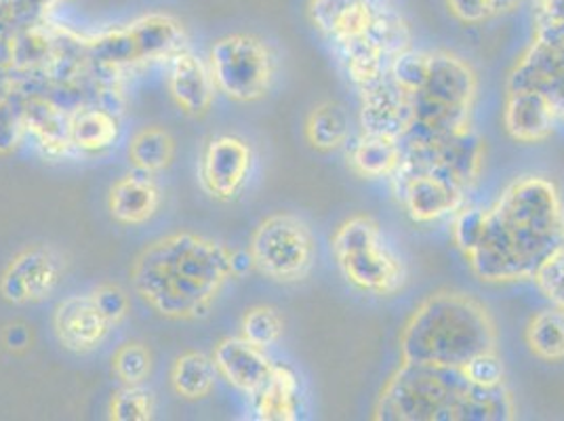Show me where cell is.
Here are the masks:
<instances>
[{
  "mask_svg": "<svg viewBox=\"0 0 564 421\" xmlns=\"http://www.w3.org/2000/svg\"><path fill=\"white\" fill-rule=\"evenodd\" d=\"M564 245V201L543 175H522L487 213V233L468 256L471 274L489 284L531 281L535 268Z\"/></svg>",
  "mask_w": 564,
  "mask_h": 421,
  "instance_id": "6da1fadb",
  "label": "cell"
},
{
  "mask_svg": "<svg viewBox=\"0 0 564 421\" xmlns=\"http://www.w3.org/2000/svg\"><path fill=\"white\" fill-rule=\"evenodd\" d=\"M166 89L175 106L188 117H205L215 101V80L209 66L189 48L175 53L166 64Z\"/></svg>",
  "mask_w": 564,
  "mask_h": 421,
  "instance_id": "e0dca14e",
  "label": "cell"
},
{
  "mask_svg": "<svg viewBox=\"0 0 564 421\" xmlns=\"http://www.w3.org/2000/svg\"><path fill=\"white\" fill-rule=\"evenodd\" d=\"M253 169V150L238 136H215L205 143L198 161V182L221 203L240 196Z\"/></svg>",
  "mask_w": 564,
  "mask_h": 421,
  "instance_id": "4fadbf2b",
  "label": "cell"
},
{
  "mask_svg": "<svg viewBox=\"0 0 564 421\" xmlns=\"http://www.w3.org/2000/svg\"><path fill=\"white\" fill-rule=\"evenodd\" d=\"M400 156H402L400 141L362 133L358 140H354L348 150V164L360 177L390 180L399 166Z\"/></svg>",
  "mask_w": 564,
  "mask_h": 421,
  "instance_id": "cb8c5ba5",
  "label": "cell"
},
{
  "mask_svg": "<svg viewBox=\"0 0 564 421\" xmlns=\"http://www.w3.org/2000/svg\"><path fill=\"white\" fill-rule=\"evenodd\" d=\"M85 47L97 71L120 72L150 62H169L175 53L188 48V34L180 20L148 13L129 24L85 36Z\"/></svg>",
  "mask_w": 564,
  "mask_h": 421,
  "instance_id": "8992f818",
  "label": "cell"
},
{
  "mask_svg": "<svg viewBox=\"0 0 564 421\" xmlns=\"http://www.w3.org/2000/svg\"><path fill=\"white\" fill-rule=\"evenodd\" d=\"M120 120L106 106H78L70 112L72 148L80 154H101L117 145Z\"/></svg>",
  "mask_w": 564,
  "mask_h": 421,
  "instance_id": "7402d4cb",
  "label": "cell"
},
{
  "mask_svg": "<svg viewBox=\"0 0 564 421\" xmlns=\"http://www.w3.org/2000/svg\"><path fill=\"white\" fill-rule=\"evenodd\" d=\"M459 374L478 388H499L506 384V367L497 352L471 356L464 367H459Z\"/></svg>",
  "mask_w": 564,
  "mask_h": 421,
  "instance_id": "d590c367",
  "label": "cell"
},
{
  "mask_svg": "<svg viewBox=\"0 0 564 421\" xmlns=\"http://www.w3.org/2000/svg\"><path fill=\"white\" fill-rule=\"evenodd\" d=\"M175 159V140L161 127H145L129 143V161L135 171L159 175Z\"/></svg>",
  "mask_w": 564,
  "mask_h": 421,
  "instance_id": "f1b7e54d",
  "label": "cell"
},
{
  "mask_svg": "<svg viewBox=\"0 0 564 421\" xmlns=\"http://www.w3.org/2000/svg\"><path fill=\"white\" fill-rule=\"evenodd\" d=\"M425 76H427V53L415 51L413 47L399 53L388 66V78L406 94H417L425 83Z\"/></svg>",
  "mask_w": 564,
  "mask_h": 421,
  "instance_id": "836d02e7",
  "label": "cell"
},
{
  "mask_svg": "<svg viewBox=\"0 0 564 421\" xmlns=\"http://www.w3.org/2000/svg\"><path fill=\"white\" fill-rule=\"evenodd\" d=\"M531 281L540 289L541 295L550 305L564 312V245L556 247L547 258L535 268Z\"/></svg>",
  "mask_w": 564,
  "mask_h": 421,
  "instance_id": "e575fe53",
  "label": "cell"
},
{
  "mask_svg": "<svg viewBox=\"0 0 564 421\" xmlns=\"http://www.w3.org/2000/svg\"><path fill=\"white\" fill-rule=\"evenodd\" d=\"M506 89H533L564 120V24L535 25L531 45L518 55Z\"/></svg>",
  "mask_w": 564,
  "mask_h": 421,
  "instance_id": "8fae6325",
  "label": "cell"
},
{
  "mask_svg": "<svg viewBox=\"0 0 564 421\" xmlns=\"http://www.w3.org/2000/svg\"><path fill=\"white\" fill-rule=\"evenodd\" d=\"M4 344L11 348V350H20L25 348L30 344V333L24 325H11L4 331Z\"/></svg>",
  "mask_w": 564,
  "mask_h": 421,
  "instance_id": "b9f144b4",
  "label": "cell"
},
{
  "mask_svg": "<svg viewBox=\"0 0 564 421\" xmlns=\"http://www.w3.org/2000/svg\"><path fill=\"white\" fill-rule=\"evenodd\" d=\"M209 71L219 94L238 104H253L270 94L276 76V57L259 36L228 34L215 41Z\"/></svg>",
  "mask_w": 564,
  "mask_h": 421,
  "instance_id": "ba28073f",
  "label": "cell"
},
{
  "mask_svg": "<svg viewBox=\"0 0 564 421\" xmlns=\"http://www.w3.org/2000/svg\"><path fill=\"white\" fill-rule=\"evenodd\" d=\"M399 350L400 363L459 369L476 354L499 350V333L480 300L443 289L427 295L404 321Z\"/></svg>",
  "mask_w": 564,
  "mask_h": 421,
  "instance_id": "277c9868",
  "label": "cell"
},
{
  "mask_svg": "<svg viewBox=\"0 0 564 421\" xmlns=\"http://www.w3.org/2000/svg\"><path fill=\"white\" fill-rule=\"evenodd\" d=\"M476 95L478 74L468 60L445 48L430 51L425 83L413 94L415 120L409 133L436 138L470 127Z\"/></svg>",
  "mask_w": 564,
  "mask_h": 421,
  "instance_id": "5b68a950",
  "label": "cell"
},
{
  "mask_svg": "<svg viewBox=\"0 0 564 421\" xmlns=\"http://www.w3.org/2000/svg\"><path fill=\"white\" fill-rule=\"evenodd\" d=\"M392 194L415 224H432L466 205L468 192L438 171L400 156L390 177Z\"/></svg>",
  "mask_w": 564,
  "mask_h": 421,
  "instance_id": "30bf717a",
  "label": "cell"
},
{
  "mask_svg": "<svg viewBox=\"0 0 564 421\" xmlns=\"http://www.w3.org/2000/svg\"><path fill=\"white\" fill-rule=\"evenodd\" d=\"M152 352L141 342H124L112 356V371L127 386L143 384L152 374Z\"/></svg>",
  "mask_w": 564,
  "mask_h": 421,
  "instance_id": "1f68e13d",
  "label": "cell"
},
{
  "mask_svg": "<svg viewBox=\"0 0 564 421\" xmlns=\"http://www.w3.org/2000/svg\"><path fill=\"white\" fill-rule=\"evenodd\" d=\"M66 277V261L48 245L25 247L0 272V298L13 305L43 304Z\"/></svg>",
  "mask_w": 564,
  "mask_h": 421,
  "instance_id": "7c38bea8",
  "label": "cell"
},
{
  "mask_svg": "<svg viewBox=\"0 0 564 421\" xmlns=\"http://www.w3.org/2000/svg\"><path fill=\"white\" fill-rule=\"evenodd\" d=\"M524 4V0H489V13L491 15H508L514 13Z\"/></svg>",
  "mask_w": 564,
  "mask_h": 421,
  "instance_id": "7bdbcfd3",
  "label": "cell"
},
{
  "mask_svg": "<svg viewBox=\"0 0 564 421\" xmlns=\"http://www.w3.org/2000/svg\"><path fill=\"white\" fill-rule=\"evenodd\" d=\"M392 4L394 0H310L307 15L329 43H337L356 36Z\"/></svg>",
  "mask_w": 564,
  "mask_h": 421,
  "instance_id": "ffe728a7",
  "label": "cell"
},
{
  "mask_svg": "<svg viewBox=\"0 0 564 421\" xmlns=\"http://www.w3.org/2000/svg\"><path fill=\"white\" fill-rule=\"evenodd\" d=\"M34 18L20 0H0V99L18 97V78L13 72V47L20 30Z\"/></svg>",
  "mask_w": 564,
  "mask_h": 421,
  "instance_id": "484cf974",
  "label": "cell"
},
{
  "mask_svg": "<svg viewBox=\"0 0 564 421\" xmlns=\"http://www.w3.org/2000/svg\"><path fill=\"white\" fill-rule=\"evenodd\" d=\"M306 140L316 152L329 154L344 148L350 140V117L348 110L337 101H325L316 106L304 127Z\"/></svg>",
  "mask_w": 564,
  "mask_h": 421,
  "instance_id": "d4e9b609",
  "label": "cell"
},
{
  "mask_svg": "<svg viewBox=\"0 0 564 421\" xmlns=\"http://www.w3.org/2000/svg\"><path fill=\"white\" fill-rule=\"evenodd\" d=\"M284 333V321L281 312L272 305H253L242 314L240 321V337L251 342L258 348H272L279 344Z\"/></svg>",
  "mask_w": 564,
  "mask_h": 421,
  "instance_id": "f546056e",
  "label": "cell"
},
{
  "mask_svg": "<svg viewBox=\"0 0 564 421\" xmlns=\"http://www.w3.org/2000/svg\"><path fill=\"white\" fill-rule=\"evenodd\" d=\"M330 251L344 279L365 293L394 295L406 282L402 259L388 247L369 215L346 219L330 238Z\"/></svg>",
  "mask_w": 564,
  "mask_h": 421,
  "instance_id": "52a82bcc",
  "label": "cell"
},
{
  "mask_svg": "<svg viewBox=\"0 0 564 421\" xmlns=\"http://www.w3.org/2000/svg\"><path fill=\"white\" fill-rule=\"evenodd\" d=\"M448 13L466 25L482 24L491 18L489 0H447Z\"/></svg>",
  "mask_w": 564,
  "mask_h": 421,
  "instance_id": "f35d334b",
  "label": "cell"
},
{
  "mask_svg": "<svg viewBox=\"0 0 564 421\" xmlns=\"http://www.w3.org/2000/svg\"><path fill=\"white\" fill-rule=\"evenodd\" d=\"M112 421H150L156 413V398L143 384L118 388L108 407Z\"/></svg>",
  "mask_w": 564,
  "mask_h": 421,
  "instance_id": "4dcf8cb0",
  "label": "cell"
},
{
  "mask_svg": "<svg viewBox=\"0 0 564 421\" xmlns=\"http://www.w3.org/2000/svg\"><path fill=\"white\" fill-rule=\"evenodd\" d=\"M487 213L489 209L468 207V205L453 213L451 238H453V245L464 253V258L470 256L487 233Z\"/></svg>",
  "mask_w": 564,
  "mask_h": 421,
  "instance_id": "d6a6232c",
  "label": "cell"
},
{
  "mask_svg": "<svg viewBox=\"0 0 564 421\" xmlns=\"http://www.w3.org/2000/svg\"><path fill=\"white\" fill-rule=\"evenodd\" d=\"M171 386L177 397L203 400L215 390L217 371L213 358L203 352H184L171 367Z\"/></svg>",
  "mask_w": 564,
  "mask_h": 421,
  "instance_id": "4316f807",
  "label": "cell"
},
{
  "mask_svg": "<svg viewBox=\"0 0 564 421\" xmlns=\"http://www.w3.org/2000/svg\"><path fill=\"white\" fill-rule=\"evenodd\" d=\"M556 112L545 95L533 89H506L501 122L518 143H540L554 133Z\"/></svg>",
  "mask_w": 564,
  "mask_h": 421,
  "instance_id": "d6986e66",
  "label": "cell"
},
{
  "mask_svg": "<svg viewBox=\"0 0 564 421\" xmlns=\"http://www.w3.org/2000/svg\"><path fill=\"white\" fill-rule=\"evenodd\" d=\"M20 101L22 120H24L25 138L34 141V145L48 156L62 159L72 150L70 112L59 101L47 95H22Z\"/></svg>",
  "mask_w": 564,
  "mask_h": 421,
  "instance_id": "2e32d148",
  "label": "cell"
},
{
  "mask_svg": "<svg viewBox=\"0 0 564 421\" xmlns=\"http://www.w3.org/2000/svg\"><path fill=\"white\" fill-rule=\"evenodd\" d=\"M230 279H235L232 251L215 238L192 233L156 238L131 268L135 293L169 321L209 316Z\"/></svg>",
  "mask_w": 564,
  "mask_h": 421,
  "instance_id": "7a4b0ae2",
  "label": "cell"
},
{
  "mask_svg": "<svg viewBox=\"0 0 564 421\" xmlns=\"http://www.w3.org/2000/svg\"><path fill=\"white\" fill-rule=\"evenodd\" d=\"M53 333L64 350L89 354L104 346L112 325L89 295H70L53 310Z\"/></svg>",
  "mask_w": 564,
  "mask_h": 421,
  "instance_id": "9a60e30c",
  "label": "cell"
},
{
  "mask_svg": "<svg viewBox=\"0 0 564 421\" xmlns=\"http://www.w3.org/2000/svg\"><path fill=\"white\" fill-rule=\"evenodd\" d=\"M25 138L22 108L18 97L0 99V156H7L20 148Z\"/></svg>",
  "mask_w": 564,
  "mask_h": 421,
  "instance_id": "8d00e7d4",
  "label": "cell"
},
{
  "mask_svg": "<svg viewBox=\"0 0 564 421\" xmlns=\"http://www.w3.org/2000/svg\"><path fill=\"white\" fill-rule=\"evenodd\" d=\"M360 91V127L367 136L400 141L411 129L413 95L402 91L388 76Z\"/></svg>",
  "mask_w": 564,
  "mask_h": 421,
  "instance_id": "5bb4252c",
  "label": "cell"
},
{
  "mask_svg": "<svg viewBox=\"0 0 564 421\" xmlns=\"http://www.w3.org/2000/svg\"><path fill=\"white\" fill-rule=\"evenodd\" d=\"M25 11L34 18V20H47L48 15L62 7L68 0H20Z\"/></svg>",
  "mask_w": 564,
  "mask_h": 421,
  "instance_id": "60d3db41",
  "label": "cell"
},
{
  "mask_svg": "<svg viewBox=\"0 0 564 421\" xmlns=\"http://www.w3.org/2000/svg\"><path fill=\"white\" fill-rule=\"evenodd\" d=\"M95 304L101 310V314L110 321L112 327L120 325L129 312H131V300L122 287L115 282H104L91 291Z\"/></svg>",
  "mask_w": 564,
  "mask_h": 421,
  "instance_id": "74e56055",
  "label": "cell"
},
{
  "mask_svg": "<svg viewBox=\"0 0 564 421\" xmlns=\"http://www.w3.org/2000/svg\"><path fill=\"white\" fill-rule=\"evenodd\" d=\"M512 390L478 388L459 369L400 363L373 407L377 421H514Z\"/></svg>",
  "mask_w": 564,
  "mask_h": 421,
  "instance_id": "3957f363",
  "label": "cell"
},
{
  "mask_svg": "<svg viewBox=\"0 0 564 421\" xmlns=\"http://www.w3.org/2000/svg\"><path fill=\"white\" fill-rule=\"evenodd\" d=\"M251 398L258 420L295 421L300 418V379L286 365L274 363L268 381Z\"/></svg>",
  "mask_w": 564,
  "mask_h": 421,
  "instance_id": "603a6c76",
  "label": "cell"
},
{
  "mask_svg": "<svg viewBox=\"0 0 564 421\" xmlns=\"http://www.w3.org/2000/svg\"><path fill=\"white\" fill-rule=\"evenodd\" d=\"M535 25L564 24V0H533Z\"/></svg>",
  "mask_w": 564,
  "mask_h": 421,
  "instance_id": "ab89813d",
  "label": "cell"
},
{
  "mask_svg": "<svg viewBox=\"0 0 564 421\" xmlns=\"http://www.w3.org/2000/svg\"><path fill=\"white\" fill-rule=\"evenodd\" d=\"M213 365L221 379L249 397L258 392L274 369V363L268 358L265 350L253 346L245 337L221 339L213 352Z\"/></svg>",
  "mask_w": 564,
  "mask_h": 421,
  "instance_id": "ac0fdd59",
  "label": "cell"
},
{
  "mask_svg": "<svg viewBox=\"0 0 564 421\" xmlns=\"http://www.w3.org/2000/svg\"><path fill=\"white\" fill-rule=\"evenodd\" d=\"M163 205V192L152 175L133 171L117 180L108 194V210L122 226L148 224Z\"/></svg>",
  "mask_w": 564,
  "mask_h": 421,
  "instance_id": "44dd1931",
  "label": "cell"
},
{
  "mask_svg": "<svg viewBox=\"0 0 564 421\" xmlns=\"http://www.w3.org/2000/svg\"><path fill=\"white\" fill-rule=\"evenodd\" d=\"M524 342L529 352L545 360L561 363L564 360V312L550 305L531 316L524 328Z\"/></svg>",
  "mask_w": 564,
  "mask_h": 421,
  "instance_id": "83f0119b",
  "label": "cell"
},
{
  "mask_svg": "<svg viewBox=\"0 0 564 421\" xmlns=\"http://www.w3.org/2000/svg\"><path fill=\"white\" fill-rule=\"evenodd\" d=\"M253 268L270 281H306L316 261V238L304 219L291 213L265 217L249 242Z\"/></svg>",
  "mask_w": 564,
  "mask_h": 421,
  "instance_id": "9c48e42d",
  "label": "cell"
}]
</instances>
